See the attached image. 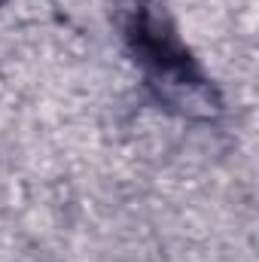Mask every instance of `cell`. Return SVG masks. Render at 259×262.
<instances>
[{
  "label": "cell",
  "instance_id": "1",
  "mask_svg": "<svg viewBox=\"0 0 259 262\" xmlns=\"http://www.w3.org/2000/svg\"><path fill=\"white\" fill-rule=\"evenodd\" d=\"M125 40L159 107L192 122L223 116V95L186 49L168 0H131Z\"/></svg>",
  "mask_w": 259,
  "mask_h": 262
}]
</instances>
